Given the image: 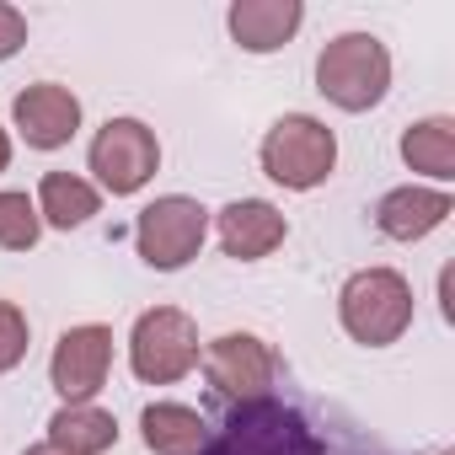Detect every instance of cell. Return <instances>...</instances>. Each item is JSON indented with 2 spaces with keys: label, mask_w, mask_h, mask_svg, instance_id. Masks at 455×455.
<instances>
[{
  "label": "cell",
  "mask_w": 455,
  "mask_h": 455,
  "mask_svg": "<svg viewBox=\"0 0 455 455\" xmlns=\"http://www.w3.org/2000/svg\"><path fill=\"white\" fill-rule=\"evenodd\" d=\"M44 444L65 450V455H102V450L118 444V423H113V412H102L92 402H65L49 418V439Z\"/></svg>",
  "instance_id": "14"
},
{
  "label": "cell",
  "mask_w": 455,
  "mask_h": 455,
  "mask_svg": "<svg viewBox=\"0 0 455 455\" xmlns=\"http://www.w3.org/2000/svg\"><path fill=\"white\" fill-rule=\"evenodd\" d=\"M338 322L354 343L386 348L412 327V290L396 268H359L338 290Z\"/></svg>",
  "instance_id": "3"
},
{
  "label": "cell",
  "mask_w": 455,
  "mask_h": 455,
  "mask_svg": "<svg viewBox=\"0 0 455 455\" xmlns=\"http://www.w3.org/2000/svg\"><path fill=\"white\" fill-rule=\"evenodd\" d=\"M129 364L145 386H172L198 364V327L177 306H156L129 332Z\"/></svg>",
  "instance_id": "6"
},
{
  "label": "cell",
  "mask_w": 455,
  "mask_h": 455,
  "mask_svg": "<svg viewBox=\"0 0 455 455\" xmlns=\"http://www.w3.org/2000/svg\"><path fill=\"white\" fill-rule=\"evenodd\" d=\"M402 161L434 182H450L455 177V118H423L402 134Z\"/></svg>",
  "instance_id": "17"
},
{
  "label": "cell",
  "mask_w": 455,
  "mask_h": 455,
  "mask_svg": "<svg viewBox=\"0 0 455 455\" xmlns=\"http://www.w3.org/2000/svg\"><path fill=\"white\" fill-rule=\"evenodd\" d=\"M38 236H44L38 204L28 193H0V247L6 252H33Z\"/></svg>",
  "instance_id": "18"
},
{
  "label": "cell",
  "mask_w": 455,
  "mask_h": 455,
  "mask_svg": "<svg viewBox=\"0 0 455 455\" xmlns=\"http://www.w3.org/2000/svg\"><path fill=\"white\" fill-rule=\"evenodd\" d=\"M28 455H65V450H54V444H33Z\"/></svg>",
  "instance_id": "22"
},
{
  "label": "cell",
  "mask_w": 455,
  "mask_h": 455,
  "mask_svg": "<svg viewBox=\"0 0 455 455\" xmlns=\"http://www.w3.org/2000/svg\"><path fill=\"white\" fill-rule=\"evenodd\" d=\"M338 166V140L322 118L311 113H284L268 134H263V172L290 188V193H311L332 177Z\"/></svg>",
  "instance_id": "4"
},
{
  "label": "cell",
  "mask_w": 455,
  "mask_h": 455,
  "mask_svg": "<svg viewBox=\"0 0 455 455\" xmlns=\"http://www.w3.org/2000/svg\"><path fill=\"white\" fill-rule=\"evenodd\" d=\"M204 375H209L214 396H225L231 407L263 402L279 380V354L258 332H225L204 348Z\"/></svg>",
  "instance_id": "7"
},
{
  "label": "cell",
  "mask_w": 455,
  "mask_h": 455,
  "mask_svg": "<svg viewBox=\"0 0 455 455\" xmlns=\"http://www.w3.org/2000/svg\"><path fill=\"white\" fill-rule=\"evenodd\" d=\"M284 236H290V220L268 198H236V204L220 209V247L236 263L268 258L274 247H284Z\"/></svg>",
  "instance_id": "11"
},
{
  "label": "cell",
  "mask_w": 455,
  "mask_h": 455,
  "mask_svg": "<svg viewBox=\"0 0 455 455\" xmlns=\"http://www.w3.org/2000/svg\"><path fill=\"white\" fill-rule=\"evenodd\" d=\"M22 44H28V17H22L17 6H6V0H0V65H6Z\"/></svg>",
  "instance_id": "20"
},
{
  "label": "cell",
  "mask_w": 455,
  "mask_h": 455,
  "mask_svg": "<svg viewBox=\"0 0 455 455\" xmlns=\"http://www.w3.org/2000/svg\"><path fill=\"white\" fill-rule=\"evenodd\" d=\"M108 364H113V332L86 322V327H70L60 343H54V359H49V380L65 402H92L108 380Z\"/></svg>",
  "instance_id": "9"
},
{
  "label": "cell",
  "mask_w": 455,
  "mask_h": 455,
  "mask_svg": "<svg viewBox=\"0 0 455 455\" xmlns=\"http://www.w3.org/2000/svg\"><path fill=\"white\" fill-rule=\"evenodd\" d=\"M316 92L343 113H370L391 92V54L375 33H343L316 54Z\"/></svg>",
  "instance_id": "2"
},
{
  "label": "cell",
  "mask_w": 455,
  "mask_h": 455,
  "mask_svg": "<svg viewBox=\"0 0 455 455\" xmlns=\"http://www.w3.org/2000/svg\"><path fill=\"white\" fill-rule=\"evenodd\" d=\"M204 236H209V209L198 198H188V193H166V198L145 204L140 220H134V247L156 274L188 268L198 258Z\"/></svg>",
  "instance_id": "5"
},
{
  "label": "cell",
  "mask_w": 455,
  "mask_h": 455,
  "mask_svg": "<svg viewBox=\"0 0 455 455\" xmlns=\"http://www.w3.org/2000/svg\"><path fill=\"white\" fill-rule=\"evenodd\" d=\"M97 188L86 177H70V172H49L38 182V220L54 225V231H76V225H86L97 214Z\"/></svg>",
  "instance_id": "16"
},
{
  "label": "cell",
  "mask_w": 455,
  "mask_h": 455,
  "mask_svg": "<svg viewBox=\"0 0 455 455\" xmlns=\"http://www.w3.org/2000/svg\"><path fill=\"white\" fill-rule=\"evenodd\" d=\"M6 166H12V134L0 129V172H6Z\"/></svg>",
  "instance_id": "21"
},
{
  "label": "cell",
  "mask_w": 455,
  "mask_h": 455,
  "mask_svg": "<svg viewBox=\"0 0 455 455\" xmlns=\"http://www.w3.org/2000/svg\"><path fill=\"white\" fill-rule=\"evenodd\" d=\"M161 166V145H156V129H145L140 118H108L92 140V172L97 182L113 193V198H129L140 193Z\"/></svg>",
  "instance_id": "8"
},
{
  "label": "cell",
  "mask_w": 455,
  "mask_h": 455,
  "mask_svg": "<svg viewBox=\"0 0 455 455\" xmlns=\"http://www.w3.org/2000/svg\"><path fill=\"white\" fill-rule=\"evenodd\" d=\"M22 359H28V316L12 300H0V375L17 370Z\"/></svg>",
  "instance_id": "19"
},
{
  "label": "cell",
  "mask_w": 455,
  "mask_h": 455,
  "mask_svg": "<svg viewBox=\"0 0 455 455\" xmlns=\"http://www.w3.org/2000/svg\"><path fill=\"white\" fill-rule=\"evenodd\" d=\"M12 124L22 129V140H28L33 150H60V145H70L76 129H81V97H76L70 86L38 81V86L17 92Z\"/></svg>",
  "instance_id": "10"
},
{
  "label": "cell",
  "mask_w": 455,
  "mask_h": 455,
  "mask_svg": "<svg viewBox=\"0 0 455 455\" xmlns=\"http://www.w3.org/2000/svg\"><path fill=\"white\" fill-rule=\"evenodd\" d=\"M225 22H231V38L247 54H274L300 33L306 6L300 0H236V6L225 12Z\"/></svg>",
  "instance_id": "12"
},
{
  "label": "cell",
  "mask_w": 455,
  "mask_h": 455,
  "mask_svg": "<svg viewBox=\"0 0 455 455\" xmlns=\"http://www.w3.org/2000/svg\"><path fill=\"white\" fill-rule=\"evenodd\" d=\"M198 455H322V439L300 407L263 396L225 412V423L204 439Z\"/></svg>",
  "instance_id": "1"
},
{
  "label": "cell",
  "mask_w": 455,
  "mask_h": 455,
  "mask_svg": "<svg viewBox=\"0 0 455 455\" xmlns=\"http://www.w3.org/2000/svg\"><path fill=\"white\" fill-rule=\"evenodd\" d=\"M450 209L455 204H450L444 188H391L375 204V225H380V236H391V242H423L428 231L444 225Z\"/></svg>",
  "instance_id": "13"
},
{
  "label": "cell",
  "mask_w": 455,
  "mask_h": 455,
  "mask_svg": "<svg viewBox=\"0 0 455 455\" xmlns=\"http://www.w3.org/2000/svg\"><path fill=\"white\" fill-rule=\"evenodd\" d=\"M140 434L150 455H198L209 439L198 407H182V402H150L140 412Z\"/></svg>",
  "instance_id": "15"
},
{
  "label": "cell",
  "mask_w": 455,
  "mask_h": 455,
  "mask_svg": "<svg viewBox=\"0 0 455 455\" xmlns=\"http://www.w3.org/2000/svg\"><path fill=\"white\" fill-rule=\"evenodd\" d=\"M439 455H455V450H439Z\"/></svg>",
  "instance_id": "23"
}]
</instances>
